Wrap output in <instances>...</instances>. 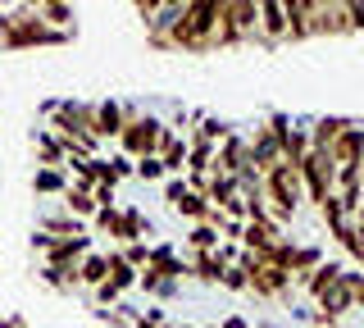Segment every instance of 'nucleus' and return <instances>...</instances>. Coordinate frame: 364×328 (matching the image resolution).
Returning <instances> with one entry per match:
<instances>
[{
	"mask_svg": "<svg viewBox=\"0 0 364 328\" xmlns=\"http://www.w3.org/2000/svg\"><path fill=\"white\" fill-rule=\"evenodd\" d=\"M305 178H310V196L323 206L328 196H333V183H337V164L328 160V151H305V160L296 164Z\"/></svg>",
	"mask_w": 364,
	"mask_h": 328,
	"instance_id": "obj_1",
	"label": "nucleus"
},
{
	"mask_svg": "<svg viewBox=\"0 0 364 328\" xmlns=\"http://www.w3.org/2000/svg\"><path fill=\"white\" fill-rule=\"evenodd\" d=\"M296 196H301V169L291 164H273L269 169V201L278 214H291L296 210Z\"/></svg>",
	"mask_w": 364,
	"mask_h": 328,
	"instance_id": "obj_2",
	"label": "nucleus"
},
{
	"mask_svg": "<svg viewBox=\"0 0 364 328\" xmlns=\"http://www.w3.org/2000/svg\"><path fill=\"white\" fill-rule=\"evenodd\" d=\"M123 146H128V155H136V160H146V155H155L159 146V123L155 119H136V115H123Z\"/></svg>",
	"mask_w": 364,
	"mask_h": 328,
	"instance_id": "obj_3",
	"label": "nucleus"
},
{
	"mask_svg": "<svg viewBox=\"0 0 364 328\" xmlns=\"http://www.w3.org/2000/svg\"><path fill=\"white\" fill-rule=\"evenodd\" d=\"M360 155H364V132L360 128H346L333 146H328V160L337 169H360Z\"/></svg>",
	"mask_w": 364,
	"mask_h": 328,
	"instance_id": "obj_4",
	"label": "nucleus"
},
{
	"mask_svg": "<svg viewBox=\"0 0 364 328\" xmlns=\"http://www.w3.org/2000/svg\"><path fill=\"white\" fill-rule=\"evenodd\" d=\"M123 132V110L105 100V105H96V123H91V137H119Z\"/></svg>",
	"mask_w": 364,
	"mask_h": 328,
	"instance_id": "obj_5",
	"label": "nucleus"
},
{
	"mask_svg": "<svg viewBox=\"0 0 364 328\" xmlns=\"http://www.w3.org/2000/svg\"><path fill=\"white\" fill-rule=\"evenodd\" d=\"M50 251V269H68V260L87 251V237H60V242H46Z\"/></svg>",
	"mask_w": 364,
	"mask_h": 328,
	"instance_id": "obj_6",
	"label": "nucleus"
},
{
	"mask_svg": "<svg viewBox=\"0 0 364 328\" xmlns=\"http://www.w3.org/2000/svg\"><path fill=\"white\" fill-rule=\"evenodd\" d=\"M346 128H350L346 119H318V123H314V151H328V146H333Z\"/></svg>",
	"mask_w": 364,
	"mask_h": 328,
	"instance_id": "obj_7",
	"label": "nucleus"
},
{
	"mask_svg": "<svg viewBox=\"0 0 364 328\" xmlns=\"http://www.w3.org/2000/svg\"><path fill=\"white\" fill-rule=\"evenodd\" d=\"M259 23H264L269 37H282V32H287V9L282 5H259Z\"/></svg>",
	"mask_w": 364,
	"mask_h": 328,
	"instance_id": "obj_8",
	"label": "nucleus"
},
{
	"mask_svg": "<svg viewBox=\"0 0 364 328\" xmlns=\"http://www.w3.org/2000/svg\"><path fill=\"white\" fill-rule=\"evenodd\" d=\"M105 265H109V274H105V282H109L114 292H119V287H128V282L136 278V274H132V265H128V260H123V255H109Z\"/></svg>",
	"mask_w": 364,
	"mask_h": 328,
	"instance_id": "obj_9",
	"label": "nucleus"
},
{
	"mask_svg": "<svg viewBox=\"0 0 364 328\" xmlns=\"http://www.w3.org/2000/svg\"><path fill=\"white\" fill-rule=\"evenodd\" d=\"M159 151H164V155H159V164H164V169H182V155H187V146H182V142H173L168 132H159Z\"/></svg>",
	"mask_w": 364,
	"mask_h": 328,
	"instance_id": "obj_10",
	"label": "nucleus"
},
{
	"mask_svg": "<svg viewBox=\"0 0 364 328\" xmlns=\"http://www.w3.org/2000/svg\"><path fill=\"white\" fill-rule=\"evenodd\" d=\"M350 305V287H346V278H337L333 287L323 292V310H333V314H341Z\"/></svg>",
	"mask_w": 364,
	"mask_h": 328,
	"instance_id": "obj_11",
	"label": "nucleus"
},
{
	"mask_svg": "<svg viewBox=\"0 0 364 328\" xmlns=\"http://www.w3.org/2000/svg\"><path fill=\"white\" fill-rule=\"evenodd\" d=\"M105 274H109V265H105V255H91L82 269H77V282H91V287H100L105 282Z\"/></svg>",
	"mask_w": 364,
	"mask_h": 328,
	"instance_id": "obj_12",
	"label": "nucleus"
},
{
	"mask_svg": "<svg viewBox=\"0 0 364 328\" xmlns=\"http://www.w3.org/2000/svg\"><path fill=\"white\" fill-rule=\"evenodd\" d=\"M337 278H341V269H337V265H318V269H314V278H310V292H314V297H323V292L333 287Z\"/></svg>",
	"mask_w": 364,
	"mask_h": 328,
	"instance_id": "obj_13",
	"label": "nucleus"
},
{
	"mask_svg": "<svg viewBox=\"0 0 364 328\" xmlns=\"http://www.w3.org/2000/svg\"><path fill=\"white\" fill-rule=\"evenodd\" d=\"M64 206L73 210V214H91V210H96V201H91V191H87V187H68Z\"/></svg>",
	"mask_w": 364,
	"mask_h": 328,
	"instance_id": "obj_14",
	"label": "nucleus"
},
{
	"mask_svg": "<svg viewBox=\"0 0 364 328\" xmlns=\"http://www.w3.org/2000/svg\"><path fill=\"white\" fill-rule=\"evenodd\" d=\"M178 210H182V214H191V219H205V214H210V206H205V196H200V191H182Z\"/></svg>",
	"mask_w": 364,
	"mask_h": 328,
	"instance_id": "obj_15",
	"label": "nucleus"
},
{
	"mask_svg": "<svg viewBox=\"0 0 364 328\" xmlns=\"http://www.w3.org/2000/svg\"><path fill=\"white\" fill-rule=\"evenodd\" d=\"M46 228L64 233V237H82V233H77V219H46Z\"/></svg>",
	"mask_w": 364,
	"mask_h": 328,
	"instance_id": "obj_16",
	"label": "nucleus"
},
{
	"mask_svg": "<svg viewBox=\"0 0 364 328\" xmlns=\"http://www.w3.org/2000/svg\"><path fill=\"white\" fill-rule=\"evenodd\" d=\"M219 274H223V260H214L210 251H205L200 255V278H219Z\"/></svg>",
	"mask_w": 364,
	"mask_h": 328,
	"instance_id": "obj_17",
	"label": "nucleus"
},
{
	"mask_svg": "<svg viewBox=\"0 0 364 328\" xmlns=\"http://www.w3.org/2000/svg\"><path fill=\"white\" fill-rule=\"evenodd\" d=\"M119 223H123V219H119L114 210H100V214H96V228H105V233H114V237H119Z\"/></svg>",
	"mask_w": 364,
	"mask_h": 328,
	"instance_id": "obj_18",
	"label": "nucleus"
},
{
	"mask_svg": "<svg viewBox=\"0 0 364 328\" xmlns=\"http://www.w3.org/2000/svg\"><path fill=\"white\" fill-rule=\"evenodd\" d=\"M136 174H141V178H159V174H164V164H159L155 155H146V160H136Z\"/></svg>",
	"mask_w": 364,
	"mask_h": 328,
	"instance_id": "obj_19",
	"label": "nucleus"
},
{
	"mask_svg": "<svg viewBox=\"0 0 364 328\" xmlns=\"http://www.w3.org/2000/svg\"><path fill=\"white\" fill-rule=\"evenodd\" d=\"M55 187H64V178L55 174V169H46V174H37V191H55Z\"/></svg>",
	"mask_w": 364,
	"mask_h": 328,
	"instance_id": "obj_20",
	"label": "nucleus"
},
{
	"mask_svg": "<svg viewBox=\"0 0 364 328\" xmlns=\"http://www.w3.org/2000/svg\"><path fill=\"white\" fill-rule=\"evenodd\" d=\"M191 242H196L200 251H210V246H214V233L210 228H196V233H191Z\"/></svg>",
	"mask_w": 364,
	"mask_h": 328,
	"instance_id": "obj_21",
	"label": "nucleus"
},
{
	"mask_svg": "<svg viewBox=\"0 0 364 328\" xmlns=\"http://www.w3.org/2000/svg\"><path fill=\"white\" fill-rule=\"evenodd\" d=\"M223 282H228V287H246V269H228Z\"/></svg>",
	"mask_w": 364,
	"mask_h": 328,
	"instance_id": "obj_22",
	"label": "nucleus"
},
{
	"mask_svg": "<svg viewBox=\"0 0 364 328\" xmlns=\"http://www.w3.org/2000/svg\"><path fill=\"white\" fill-rule=\"evenodd\" d=\"M46 14H50V23H68V9L64 5H46Z\"/></svg>",
	"mask_w": 364,
	"mask_h": 328,
	"instance_id": "obj_23",
	"label": "nucleus"
},
{
	"mask_svg": "<svg viewBox=\"0 0 364 328\" xmlns=\"http://www.w3.org/2000/svg\"><path fill=\"white\" fill-rule=\"evenodd\" d=\"M228 328H246V324H242V319H228Z\"/></svg>",
	"mask_w": 364,
	"mask_h": 328,
	"instance_id": "obj_24",
	"label": "nucleus"
},
{
	"mask_svg": "<svg viewBox=\"0 0 364 328\" xmlns=\"http://www.w3.org/2000/svg\"><path fill=\"white\" fill-rule=\"evenodd\" d=\"M360 228H364V206H360Z\"/></svg>",
	"mask_w": 364,
	"mask_h": 328,
	"instance_id": "obj_25",
	"label": "nucleus"
}]
</instances>
